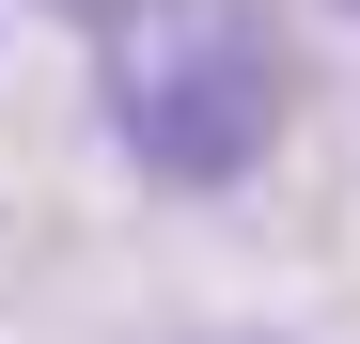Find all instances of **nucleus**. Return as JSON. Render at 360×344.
I'll list each match as a JSON object with an SVG mask.
<instances>
[{"label":"nucleus","instance_id":"f03ea898","mask_svg":"<svg viewBox=\"0 0 360 344\" xmlns=\"http://www.w3.org/2000/svg\"><path fill=\"white\" fill-rule=\"evenodd\" d=\"M188 344H282V329H188Z\"/></svg>","mask_w":360,"mask_h":344},{"label":"nucleus","instance_id":"20e7f679","mask_svg":"<svg viewBox=\"0 0 360 344\" xmlns=\"http://www.w3.org/2000/svg\"><path fill=\"white\" fill-rule=\"evenodd\" d=\"M345 16H360V0H345Z\"/></svg>","mask_w":360,"mask_h":344},{"label":"nucleus","instance_id":"7ed1b4c3","mask_svg":"<svg viewBox=\"0 0 360 344\" xmlns=\"http://www.w3.org/2000/svg\"><path fill=\"white\" fill-rule=\"evenodd\" d=\"M32 16H110V0H32Z\"/></svg>","mask_w":360,"mask_h":344},{"label":"nucleus","instance_id":"f257e3e1","mask_svg":"<svg viewBox=\"0 0 360 344\" xmlns=\"http://www.w3.org/2000/svg\"><path fill=\"white\" fill-rule=\"evenodd\" d=\"M94 110L126 141L141 188H251L282 157V110H297V63H282V16L266 0H110L94 16Z\"/></svg>","mask_w":360,"mask_h":344}]
</instances>
